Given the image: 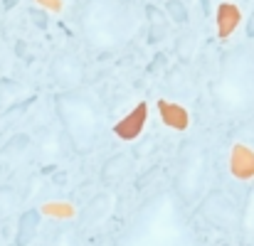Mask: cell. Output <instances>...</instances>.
<instances>
[{
	"label": "cell",
	"mask_w": 254,
	"mask_h": 246,
	"mask_svg": "<svg viewBox=\"0 0 254 246\" xmlns=\"http://www.w3.org/2000/svg\"><path fill=\"white\" fill-rule=\"evenodd\" d=\"M116 246H200L188 207L173 190L151 195L116 237Z\"/></svg>",
	"instance_id": "1"
},
{
	"label": "cell",
	"mask_w": 254,
	"mask_h": 246,
	"mask_svg": "<svg viewBox=\"0 0 254 246\" xmlns=\"http://www.w3.org/2000/svg\"><path fill=\"white\" fill-rule=\"evenodd\" d=\"M143 7L131 0H86L79 12V32L94 52L126 47L143 27Z\"/></svg>",
	"instance_id": "2"
},
{
	"label": "cell",
	"mask_w": 254,
	"mask_h": 246,
	"mask_svg": "<svg viewBox=\"0 0 254 246\" xmlns=\"http://www.w3.org/2000/svg\"><path fill=\"white\" fill-rule=\"evenodd\" d=\"M55 113L57 121L72 146L74 153L89 155L99 146V138L106 126V108L101 98L84 86L69 89V91H57L55 96Z\"/></svg>",
	"instance_id": "3"
},
{
	"label": "cell",
	"mask_w": 254,
	"mask_h": 246,
	"mask_svg": "<svg viewBox=\"0 0 254 246\" xmlns=\"http://www.w3.org/2000/svg\"><path fill=\"white\" fill-rule=\"evenodd\" d=\"M212 101L222 113L245 116L254 111V49L237 45L220 59L217 77L210 86Z\"/></svg>",
	"instance_id": "4"
},
{
	"label": "cell",
	"mask_w": 254,
	"mask_h": 246,
	"mask_svg": "<svg viewBox=\"0 0 254 246\" xmlns=\"http://www.w3.org/2000/svg\"><path fill=\"white\" fill-rule=\"evenodd\" d=\"M207 167H210V155L200 141L185 138L178 146L170 190L175 192V197L185 207H195L200 202L202 190H205V180H207Z\"/></svg>",
	"instance_id": "5"
},
{
	"label": "cell",
	"mask_w": 254,
	"mask_h": 246,
	"mask_svg": "<svg viewBox=\"0 0 254 246\" xmlns=\"http://www.w3.org/2000/svg\"><path fill=\"white\" fill-rule=\"evenodd\" d=\"M197 212L202 217V222H207L210 227L225 232V234H235L240 229V202L227 192V190H212L205 197H200L197 202Z\"/></svg>",
	"instance_id": "6"
},
{
	"label": "cell",
	"mask_w": 254,
	"mask_h": 246,
	"mask_svg": "<svg viewBox=\"0 0 254 246\" xmlns=\"http://www.w3.org/2000/svg\"><path fill=\"white\" fill-rule=\"evenodd\" d=\"M50 79L60 91L79 89L84 84V64L72 52H57L50 62Z\"/></svg>",
	"instance_id": "7"
},
{
	"label": "cell",
	"mask_w": 254,
	"mask_h": 246,
	"mask_svg": "<svg viewBox=\"0 0 254 246\" xmlns=\"http://www.w3.org/2000/svg\"><path fill=\"white\" fill-rule=\"evenodd\" d=\"M114 209H116V195L114 192H96L84 204V209L79 212V229L82 232L99 229L114 214Z\"/></svg>",
	"instance_id": "8"
},
{
	"label": "cell",
	"mask_w": 254,
	"mask_h": 246,
	"mask_svg": "<svg viewBox=\"0 0 254 246\" xmlns=\"http://www.w3.org/2000/svg\"><path fill=\"white\" fill-rule=\"evenodd\" d=\"M67 136L62 128L57 126H45L40 128L37 133V141H35V150H37V158L42 163H60L67 153Z\"/></svg>",
	"instance_id": "9"
},
{
	"label": "cell",
	"mask_w": 254,
	"mask_h": 246,
	"mask_svg": "<svg viewBox=\"0 0 254 246\" xmlns=\"http://www.w3.org/2000/svg\"><path fill=\"white\" fill-rule=\"evenodd\" d=\"M133 165H136L133 153L119 150V153H114V155H109V158L104 160L101 170H99V180H101L104 185H121V182L133 172Z\"/></svg>",
	"instance_id": "10"
},
{
	"label": "cell",
	"mask_w": 254,
	"mask_h": 246,
	"mask_svg": "<svg viewBox=\"0 0 254 246\" xmlns=\"http://www.w3.org/2000/svg\"><path fill=\"white\" fill-rule=\"evenodd\" d=\"M42 214L40 209H25L17 217V232H15V246H30L40 232Z\"/></svg>",
	"instance_id": "11"
},
{
	"label": "cell",
	"mask_w": 254,
	"mask_h": 246,
	"mask_svg": "<svg viewBox=\"0 0 254 246\" xmlns=\"http://www.w3.org/2000/svg\"><path fill=\"white\" fill-rule=\"evenodd\" d=\"M146 118H148V106L146 103H138L119 126H116V136L119 138H124V141H133V138H138V133H141V128H143V123H146Z\"/></svg>",
	"instance_id": "12"
},
{
	"label": "cell",
	"mask_w": 254,
	"mask_h": 246,
	"mask_svg": "<svg viewBox=\"0 0 254 246\" xmlns=\"http://www.w3.org/2000/svg\"><path fill=\"white\" fill-rule=\"evenodd\" d=\"M247 242L254 239V187H250L247 197L240 202V229H237Z\"/></svg>",
	"instance_id": "13"
},
{
	"label": "cell",
	"mask_w": 254,
	"mask_h": 246,
	"mask_svg": "<svg viewBox=\"0 0 254 246\" xmlns=\"http://www.w3.org/2000/svg\"><path fill=\"white\" fill-rule=\"evenodd\" d=\"M30 148H32V138L27 133H17L0 148V158L2 160H20Z\"/></svg>",
	"instance_id": "14"
},
{
	"label": "cell",
	"mask_w": 254,
	"mask_h": 246,
	"mask_svg": "<svg viewBox=\"0 0 254 246\" xmlns=\"http://www.w3.org/2000/svg\"><path fill=\"white\" fill-rule=\"evenodd\" d=\"M32 106V98H22V101H15V103H10L2 113H0V136L2 133H7L17 121H22V116L27 113V108Z\"/></svg>",
	"instance_id": "15"
},
{
	"label": "cell",
	"mask_w": 254,
	"mask_h": 246,
	"mask_svg": "<svg viewBox=\"0 0 254 246\" xmlns=\"http://www.w3.org/2000/svg\"><path fill=\"white\" fill-rule=\"evenodd\" d=\"M143 17L151 25V42H161L168 32V22H166V12L158 10L156 5H146L143 7Z\"/></svg>",
	"instance_id": "16"
},
{
	"label": "cell",
	"mask_w": 254,
	"mask_h": 246,
	"mask_svg": "<svg viewBox=\"0 0 254 246\" xmlns=\"http://www.w3.org/2000/svg\"><path fill=\"white\" fill-rule=\"evenodd\" d=\"M237 20H240V10L235 7V5H220V10H217V32H220V37H227L235 27H237Z\"/></svg>",
	"instance_id": "17"
},
{
	"label": "cell",
	"mask_w": 254,
	"mask_h": 246,
	"mask_svg": "<svg viewBox=\"0 0 254 246\" xmlns=\"http://www.w3.org/2000/svg\"><path fill=\"white\" fill-rule=\"evenodd\" d=\"M158 108H161V113H163V118H166L168 126H175V128H185V126H188V113H185V108H180L178 103L161 101Z\"/></svg>",
	"instance_id": "18"
},
{
	"label": "cell",
	"mask_w": 254,
	"mask_h": 246,
	"mask_svg": "<svg viewBox=\"0 0 254 246\" xmlns=\"http://www.w3.org/2000/svg\"><path fill=\"white\" fill-rule=\"evenodd\" d=\"M17 197H20V195H17V190H15L12 185H0V219L15 214L17 202H20Z\"/></svg>",
	"instance_id": "19"
},
{
	"label": "cell",
	"mask_w": 254,
	"mask_h": 246,
	"mask_svg": "<svg viewBox=\"0 0 254 246\" xmlns=\"http://www.w3.org/2000/svg\"><path fill=\"white\" fill-rule=\"evenodd\" d=\"M166 17L173 20L175 25H188L190 22V12H188V5L183 0H166V7H163Z\"/></svg>",
	"instance_id": "20"
},
{
	"label": "cell",
	"mask_w": 254,
	"mask_h": 246,
	"mask_svg": "<svg viewBox=\"0 0 254 246\" xmlns=\"http://www.w3.org/2000/svg\"><path fill=\"white\" fill-rule=\"evenodd\" d=\"M47 246H84V242H82V237H79L77 229H60L47 242Z\"/></svg>",
	"instance_id": "21"
},
{
	"label": "cell",
	"mask_w": 254,
	"mask_h": 246,
	"mask_svg": "<svg viewBox=\"0 0 254 246\" xmlns=\"http://www.w3.org/2000/svg\"><path fill=\"white\" fill-rule=\"evenodd\" d=\"M245 32H247V37H250V40H254V10H252V15H250V20H247Z\"/></svg>",
	"instance_id": "22"
},
{
	"label": "cell",
	"mask_w": 254,
	"mask_h": 246,
	"mask_svg": "<svg viewBox=\"0 0 254 246\" xmlns=\"http://www.w3.org/2000/svg\"><path fill=\"white\" fill-rule=\"evenodd\" d=\"M96 246H116V239H111V237H104V239H99V244Z\"/></svg>",
	"instance_id": "23"
},
{
	"label": "cell",
	"mask_w": 254,
	"mask_h": 246,
	"mask_svg": "<svg viewBox=\"0 0 254 246\" xmlns=\"http://www.w3.org/2000/svg\"><path fill=\"white\" fill-rule=\"evenodd\" d=\"M42 2H47V0H42Z\"/></svg>",
	"instance_id": "24"
}]
</instances>
